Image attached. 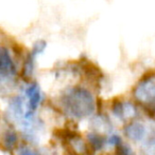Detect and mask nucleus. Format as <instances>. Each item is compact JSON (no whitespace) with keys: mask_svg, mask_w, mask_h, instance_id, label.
Returning <instances> with one entry per match:
<instances>
[{"mask_svg":"<svg viewBox=\"0 0 155 155\" xmlns=\"http://www.w3.org/2000/svg\"><path fill=\"white\" fill-rule=\"evenodd\" d=\"M132 98L143 111L155 116V70L143 73L132 89Z\"/></svg>","mask_w":155,"mask_h":155,"instance_id":"7ed1b4c3","label":"nucleus"},{"mask_svg":"<svg viewBox=\"0 0 155 155\" xmlns=\"http://www.w3.org/2000/svg\"><path fill=\"white\" fill-rule=\"evenodd\" d=\"M86 141L93 153L103 151L104 148L107 146V137L103 134L95 132V131L87 134Z\"/></svg>","mask_w":155,"mask_h":155,"instance_id":"6e6552de","label":"nucleus"},{"mask_svg":"<svg viewBox=\"0 0 155 155\" xmlns=\"http://www.w3.org/2000/svg\"><path fill=\"white\" fill-rule=\"evenodd\" d=\"M122 143H123V141H122L121 136H120L119 134H117V133H112V134L107 137V145L112 146V147H114V148H117L118 146L121 145Z\"/></svg>","mask_w":155,"mask_h":155,"instance_id":"9b49d317","label":"nucleus"},{"mask_svg":"<svg viewBox=\"0 0 155 155\" xmlns=\"http://www.w3.org/2000/svg\"><path fill=\"white\" fill-rule=\"evenodd\" d=\"M143 110L134 100L121 99V98H115L111 104V111L116 118L124 123L133 120L137 118L138 111Z\"/></svg>","mask_w":155,"mask_h":155,"instance_id":"39448f33","label":"nucleus"},{"mask_svg":"<svg viewBox=\"0 0 155 155\" xmlns=\"http://www.w3.org/2000/svg\"><path fill=\"white\" fill-rule=\"evenodd\" d=\"M1 146L3 150L13 152L19 146V135L15 129L9 127L1 136Z\"/></svg>","mask_w":155,"mask_h":155,"instance_id":"0eeeda50","label":"nucleus"},{"mask_svg":"<svg viewBox=\"0 0 155 155\" xmlns=\"http://www.w3.org/2000/svg\"><path fill=\"white\" fill-rule=\"evenodd\" d=\"M116 155H136L132 148L126 143H122L116 148Z\"/></svg>","mask_w":155,"mask_h":155,"instance_id":"9d476101","label":"nucleus"},{"mask_svg":"<svg viewBox=\"0 0 155 155\" xmlns=\"http://www.w3.org/2000/svg\"><path fill=\"white\" fill-rule=\"evenodd\" d=\"M115 155H116V154H115Z\"/></svg>","mask_w":155,"mask_h":155,"instance_id":"f8f14e48","label":"nucleus"},{"mask_svg":"<svg viewBox=\"0 0 155 155\" xmlns=\"http://www.w3.org/2000/svg\"><path fill=\"white\" fill-rule=\"evenodd\" d=\"M95 89L96 87L86 80L69 82L61 90L56 108L65 116L75 120L93 116L99 109Z\"/></svg>","mask_w":155,"mask_h":155,"instance_id":"f257e3e1","label":"nucleus"},{"mask_svg":"<svg viewBox=\"0 0 155 155\" xmlns=\"http://www.w3.org/2000/svg\"><path fill=\"white\" fill-rule=\"evenodd\" d=\"M23 45L0 33V93H11L20 82Z\"/></svg>","mask_w":155,"mask_h":155,"instance_id":"f03ea898","label":"nucleus"},{"mask_svg":"<svg viewBox=\"0 0 155 155\" xmlns=\"http://www.w3.org/2000/svg\"><path fill=\"white\" fill-rule=\"evenodd\" d=\"M16 155H41L38 153L36 150H34L33 148H31L30 146L26 145V143H21L15 150Z\"/></svg>","mask_w":155,"mask_h":155,"instance_id":"1a4fd4ad","label":"nucleus"},{"mask_svg":"<svg viewBox=\"0 0 155 155\" xmlns=\"http://www.w3.org/2000/svg\"><path fill=\"white\" fill-rule=\"evenodd\" d=\"M123 133L126 138L134 143H141V141L146 143L149 138L153 137L150 135L147 126L141 120H137V118L125 124L123 128Z\"/></svg>","mask_w":155,"mask_h":155,"instance_id":"423d86ee","label":"nucleus"},{"mask_svg":"<svg viewBox=\"0 0 155 155\" xmlns=\"http://www.w3.org/2000/svg\"><path fill=\"white\" fill-rule=\"evenodd\" d=\"M17 90L21 93L26 101V106L29 110L36 111L39 107L43 106L44 100H45V94L41 89V84L35 78L28 80H20Z\"/></svg>","mask_w":155,"mask_h":155,"instance_id":"20e7f679","label":"nucleus"}]
</instances>
